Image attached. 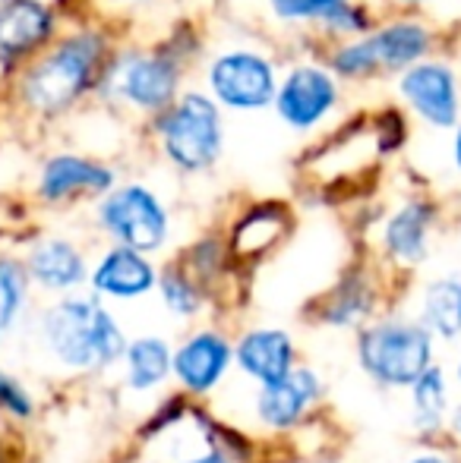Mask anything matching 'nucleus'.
<instances>
[{
  "label": "nucleus",
  "mask_w": 461,
  "mask_h": 463,
  "mask_svg": "<svg viewBox=\"0 0 461 463\" xmlns=\"http://www.w3.org/2000/svg\"><path fill=\"white\" fill-rule=\"evenodd\" d=\"M291 231V208L284 202H253L234 218L228 250L234 259H256L269 252Z\"/></svg>",
  "instance_id": "nucleus-19"
},
{
  "label": "nucleus",
  "mask_w": 461,
  "mask_h": 463,
  "mask_svg": "<svg viewBox=\"0 0 461 463\" xmlns=\"http://www.w3.org/2000/svg\"><path fill=\"white\" fill-rule=\"evenodd\" d=\"M234 363L256 384L275 382L297 366L294 337L282 328H253L234 344Z\"/></svg>",
  "instance_id": "nucleus-18"
},
{
  "label": "nucleus",
  "mask_w": 461,
  "mask_h": 463,
  "mask_svg": "<svg viewBox=\"0 0 461 463\" xmlns=\"http://www.w3.org/2000/svg\"><path fill=\"white\" fill-rule=\"evenodd\" d=\"M272 23L307 32L310 44L326 48L332 42L357 38L382 16L370 0H263Z\"/></svg>",
  "instance_id": "nucleus-11"
},
{
  "label": "nucleus",
  "mask_w": 461,
  "mask_h": 463,
  "mask_svg": "<svg viewBox=\"0 0 461 463\" xmlns=\"http://www.w3.org/2000/svg\"><path fill=\"white\" fill-rule=\"evenodd\" d=\"M439 202L430 195H408L401 199L379 224L382 256L395 269H418L430 256L433 227L439 221Z\"/></svg>",
  "instance_id": "nucleus-12"
},
{
  "label": "nucleus",
  "mask_w": 461,
  "mask_h": 463,
  "mask_svg": "<svg viewBox=\"0 0 461 463\" xmlns=\"http://www.w3.org/2000/svg\"><path fill=\"white\" fill-rule=\"evenodd\" d=\"M320 394V375L307 366H294L288 375L259 384L256 397H253V413H256L259 426L272 429V432H288L307 420Z\"/></svg>",
  "instance_id": "nucleus-14"
},
{
  "label": "nucleus",
  "mask_w": 461,
  "mask_h": 463,
  "mask_svg": "<svg viewBox=\"0 0 461 463\" xmlns=\"http://www.w3.org/2000/svg\"><path fill=\"white\" fill-rule=\"evenodd\" d=\"M458 382H461V356H458Z\"/></svg>",
  "instance_id": "nucleus-35"
},
{
  "label": "nucleus",
  "mask_w": 461,
  "mask_h": 463,
  "mask_svg": "<svg viewBox=\"0 0 461 463\" xmlns=\"http://www.w3.org/2000/svg\"><path fill=\"white\" fill-rule=\"evenodd\" d=\"M117 186V171L108 161L89 158L76 152H57L38 171V199L51 205L76 199H101Z\"/></svg>",
  "instance_id": "nucleus-13"
},
{
  "label": "nucleus",
  "mask_w": 461,
  "mask_h": 463,
  "mask_svg": "<svg viewBox=\"0 0 461 463\" xmlns=\"http://www.w3.org/2000/svg\"><path fill=\"white\" fill-rule=\"evenodd\" d=\"M190 70V63L180 54H174L161 38L152 44L114 48L95 95L108 108H120L127 114L149 120L184 92Z\"/></svg>",
  "instance_id": "nucleus-4"
},
{
  "label": "nucleus",
  "mask_w": 461,
  "mask_h": 463,
  "mask_svg": "<svg viewBox=\"0 0 461 463\" xmlns=\"http://www.w3.org/2000/svg\"><path fill=\"white\" fill-rule=\"evenodd\" d=\"M345 82L329 70L322 57H301L282 67L272 110L297 136H316L341 114Z\"/></svg>",
  "instance_id": "nucleus-7"
},
{
  "label": "nucleus",
  "mask_w": 461,
  "mask_h": 463,
  "mask_svg": "<svg viewBox=\"0 0 461 463\" xmlns=\"http://www.w3.org/2000/svg\"><path fill=\"white\" fill-rule=\"evenodd\" d=\"M395 98L418 123L449 133L461 120V76L443 54H430L395 76Z\"/></svg>",
  "instance_id": "nucleus-10"
},
{
  "label": "nucleus",
  "mask_w": 461,
  "mask_h": 463,
  "mask_svg": "<svg viewBox=\"0 0 461 463\" xmlns=\"http://www.w3.org/2000/svg\"><path fill=\"white\" fill-rule=\"evenodd\" d=\"M178 463H234V458L225 448H206V451H199V454H193V458H184V460H178Z\"/></svg>",
  "instance_id": "nucleus-29"
},
{
  "label": "nucleus",
  "mask_w": 461,
  "mask_h": 463,
  "mask_svg": "<svg viewBox=\"0 0 461 463\" xmlns=\"http://www.w3.org/2000/svg\"><path fill=\"white\" fill-rule=\"evenodd\" d=\"M44 341L70 369H105L123 360L127 337L99 297H67L44 312Z\"/></svg>",
  "instance_id": "nucleus-5"
},
{
  "label": "nucleus",
  "mask_w": 461,
  "mask_h": 463,
  "mask_svg": "<svg viewBox=\"0 0 461 463\" xmlns=\"http://www.w3.org/2000/svg\"><path fill=\"white\" fill-rule=\"evenodd\" d=\"M95 221L117 246H130L146 256L161 252L171 240V212L165 199L139 180L108 189L99 199Z\"/></svg>",
  "instance_id": "nucleus-9"
},
{
  "label": "nucleus",
  "mask_w": 461,
  "mask_h": 463,
  "mask_svg": "<svg viewBox=\"0 0 461 463\" xmlns=\"http://www.w3.org/2000/svg\"><path fill=\"white\" fill-rule=\"evenodd\" d=\"M114 48V35L101 25H80L67 35H57L48 48L25 61L19 101L44 120L70 114L76 104L95 95Z\"/></svg>",
  "instance_id": "nucleus-1"
},
{
  "label": "nucleus",
  "mask_w": 461,
  "mask_h": 463,
  "mask_svg": "<svg viewBox=\"0 0 461 463\" xmlns=\"http://www.w3.org/2000/svg\"><path fill=\"white\" fill-rule=\"evenodd\" d=\"M418 322L433 337H461V278H437L424 287Z\"/></svg>",
  "instance_id": "nucleus-21"
},
{
  "label": "nucleus",
  "mask_w": 461,
  "mask_h": 463,
  "mask_svg": "<svg viewBox=\"0 0 461 463\" xmlns=\"http://www.w3.org/2000/svg\"><path fill=\"white\" fill-rule=\"evenodd\" d=\"M158 293L165 299V306L180 318H190L197 316L199 309L206 306V287L199 284L197 278L187 271V265L180 259L168 262L165 269L158 271Z\"/></svg>",
  "instance_id": "nucleus-25"
},
{
  "label": "nucleus",
  "mask_w": 461,
  "mask_h": 463,
  "mask_svg": "<svg viewBox=\"0 0 461 463\" xmlns=\"http://www.w3.org/2000/svg\"><path fill=\"white\" fill-rule=\"evenodd\" d=\"M452 139H449V161L456 167V174L461 177V120L456 123V129H449Z\"/></svg>",
  "instance_id": "nucleus-30"
},
{
  "label": "nucleus",
  "mask_w": 461,
  "mask_h": 463,
  "mask_svg": "<svg viewBox=\"0 0 461 463\" xmlns=\"http://www.w3.org/2000/svg\"><path fill=\"white\" fill-rule=\"evenodd\" d=\"M370 129H373L376 155H379V158L395 155L408 142V117H405V110H401V108L376 110V117L370 120Z\"/></svg>",
  "instance_id": "nucleus-27"
},
{
  "label": "nucleus",
  "mask_w": 461,
  "mask_h": 463,
  "mask_svg": "<svg viewBox=\"0 0 461 463\" xmlns=\"http://www.w3.org/2000/svg\"><path fill=\"white\" fill-rule=\"evenodd\" d=\"M449 420H452V429H456V435H458V441H461V403H458L456 410H452Z\"/></svg>",
  "instance_id": "nucleus-33"
},
{
  "label": "nucleus",
  "mask_w": 461,
  "mask_h": 463,
  "mask_svg": "<svg viewBox=\"0 0 461 463\" xmlns=\"http://www.w3.org/2000/svg\"><path fill=\"white\" fill-rule=\"evenodd\" d=\"M92 290L99 297L111 299H139L146 293L155 290L158 284V265L139 250H130V246H111L105 256L99 259L92 271Z\"/></svg>",
  "instance_id": "nucleus-17"
},
{
  "label": "nucleus",
  "mask_w": 461,
  "mask_h": 463,
  "mask_svg": "<svg viewBox=\"0 0 461 463\" xmlns=\"http://www.w3.org/2000/svg\"><path fill=\"white\" fill-rule=\"evenodd\" d=\"M130 4H152V0H130Z\"/></svg>",
  "instance_id": "nucleus-34"
},
{
  "label": "nucleus",
  "mask_w": 461,
  "mask_h": 463,
  "mask_svg": "<svg viewBox=\"0 0 461 463\" xmlns=\"http://www.w3.org/2000/svg\"><path fill=\"white\" fill-rule=\"evenodd\" d=\"M386 4H389V10H424L433 0H386Z\"/></svg>",
  "instance_id": "nucleus-32"
},
{
  "label": "nucleus",
  "mask_w": 461,
  "mask_h": 463,
  "mask_svg": "<svg viewBox=\"0 0 461 463\" xmlns=\"http://www.w3.org/2000/svg\"><path fill=\"white\" fill-rule=\"evenodd\" d=\"M443 32L420 16V10H389L357 38L332 42L320 51L335 76L345 86H367V82L395 80L401 70L439 54Z\"/></svg>",
  "instance_id": "nucleus-2"
},
{
  "label": "nucleus",
  "mask_w": 461,
  "mask_h": 463,
  "mask_svg": "<svg viewBox=\"0 0 461 463\" xmlns=\"http://www.w3.org/2000/svg\"><path fill=\"white\" fill-rule=\"evenodd\" d=\"M282 63L259 44H228L203 57V89L225 114L272 110Z\"/></svg>",
  "instance_id": "nucleus-6"
},
{
  "label": "nucleus",
  "mask_w": 461,
  "mask_h": 463,
  "mask_svg": "<svg viewBox=\"0 0 461 463\" xmlns=\"http://www.w3.org/2000/svg\"><path fill=\"white\" fill-rule=\"evenodd\" d=\"M29 278H35L44 290H73L89 278L86 256L76 250L70 240L51 237L32 246L29 262H25Z\"/></svg>",
  "instance_id": "nucleus-20"
},
{
  "label": "nucleus",
  "mask_w": 461,
  "mask_h": 463,
  "mask_svg": "<svg viewBox=\"0 0 461 463\" xmlns=\"http://www.w3.org/2000/svg\"><path fill=\"white\" fill-rule=\"evenodd\" d=\"M357 363L382 388H408L433 363V335L418 318H379L357 335Z\"/></svg>",
  "instance_id": "nucleus-8"
},
{
  "label": "nucleus",
  "mask_w": 461,
  "mask_h": 463,
  "mask_svg": "<svg viewBox=\"0 0 461 463\" xmlns=\"http://www.w3.org/2000/svg\"><path fill=\"white\" fill-rule=\"evenodd\" d=\"M376 309V290L363 275H351L335 287L322 303V322L335 328H351L373 316Z\"/></svg>",
  "instance_id": "nucleus-23"
},
{
  "label": "nucleus",
  "mask_w": 461,
  "mask_h": 463,
  "mask_svg": "<svg viewBox=\"0 0 461 463\" xmlns=\"http://www.w3.org/2000/svg\"><path fill=\"white\" fill-rule=\"evenodd\" d=\"M171 354L165 337H136L127 341L123 350V363H127V384L133 391H152L171 375Z\"/></svg>",
  "instance_id": "nucleus-22"
},
{
  "label": "nucleus",
  "mask_w": 461,
  "mask_h": 463,
  "mask_svg": "<svg viewBox=\"0 0 461 463\" xmlns=\"http://www.w3.org/2000/svg\"><path fill=\"white\" fill-rule=\"evenodd\" d=\"M25 287H29V271L16 259L0 256V335L16 322L25 303Z\"/></svg>",
  "instance_id": "nucleus-26"
},
{
  "label": "nucleus",
  "mask_w": 461,
  "mask_h": 463,
  "mask_svg": "<svg viewBox=\"0 0 461 463\" xmlns=\"http://www.w3.org/2000/svg\"><path fill=\"white\" fill-rule=\"evenodd\" d=\"M411 403L420 432H439L449 420V382L443 366H427L411 384Z\"/></svg>",
  "instance_id": "nucleus-24"
},
{
  "label": "nucleus",
  "mask_w": 461,
  "mask_h": 463,
  "mask_svg": "<svg viewBox=\"0 0 461 463\" xmlns=\"http://www.w3.org/2000/svg\"><path fill=\"white\" fill-rule=\"evenodd\" d=\"M0 407L10 410L13 416H29L32 413L29 394H25V391L19 388L10 375H4V372H0Z\"/></svg>",
  "instance_id": "nucleus-28"
},
{
  "label": "nucleus",
  "mask_w": 461,
  "mask_h": 463,
  "mask_svg": "<svg viewBox=\"0 0 461 463\" xmlns=\"http://www.w3.org/2000/svg\"><path fill=\"white\" fill-rule=\"evenodd\" d=\"M234 363V344L222 331H197L171 354V375L193 397H206L222 384Z\"/></svg>",
  "instance_id": "nucleus-16"
},
{
  "label": "nucleus",
  "mask_w": 461,
  "mask_h": 463,
  "mask_svg": "<svg viewBox=\"0 0 461 463\" xmlns=\"http://www.w3.org/2000/svg\"><path fill=\"white\" fill-rule=\"evenodd\" d=\"M57 38V13L44 0H0V63L16 67Z\"/></svg>",
  "instance_id": "nucleus-15"
},
{
  "label": "nucleus",
  "mask_w": 461,
  "mask_h": 463,
  "mask_svg": "<svg viewBox=\"0 0 461 463\" xmlns=\"http://www.w3.org/2000/svg\"><path fill=\"white\" fill-rule=\"evenodd\" d=\"M408 463H456L449 454H439V451H424V454H414Z\"/></svg>",
  "instance_id": "nucleus-31"
},
{
  "label": "nucleus",
  "mask_w": 461,
  "mask_h": 463,
  "mask_svg": "<svg viewBox=\"0 0 461 463\" xmlns=\"http://www.w3.org/2000/svg\"><path fill=\"white\" fill-rule=\"evenodd\" d=\"M158 158L184 177H199L225 158V110L203 86H184L165 110L146 120Z\"/></svg>",
  "instance_id": "nucleus-3"
}]
</instances>
